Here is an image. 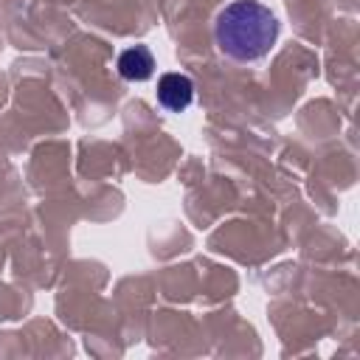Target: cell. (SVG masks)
<instances>
[{"instance_id":"obj_2","label":"cell","mask_w":360,"mask_h":360,"mask_svg":"<svg viewBox=\"0 0 360 360\" xmlns=\"http://www.w3.org/2000/svg\"><path fill=\"white\" fill-rule=\"evenodd\" d=\"M194 101V82L186 73H163L158 79V104L169 112H183Z\"/></svg>"},{"instance_id":"obj_1","label":"cell","mask_w":360,"mask_h":360,"mask_svg":"<svg viewBox=\"0 0 360 360\" xmlns=\"http://www.w3.org/2000/svg\"><path fill=\"white\" fill-rule=\"evenodd\" d=\"M214 39L228 59L250 65L273 51L278 39V20L259 0H233L217 14Z\"/></svg>"},{"instance_id":"obj_3","label":"cell","mask_w":360,"mask_h":360,"mask_svg":"<svg viewBox=\"0 0 360 360\" xmlns=\"http://www.w3.org/2000/svg\"><path fill=\"white\" fill-rule=\"evenodd\" d=\"M118 73L127 82H146V79H152V73H155V56H152V51L146 45H135V48L121 51V56H118Z\"/></svg>"}]
</instances>
